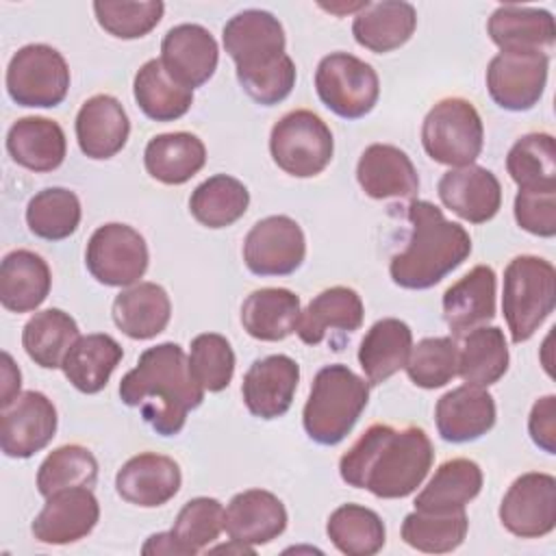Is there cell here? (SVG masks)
I'll return each mask as SVG.
<instances>
[{
	"label": "cell",
	"instance_id": "1",
	"mask_svg": "<svg viewBox=\"0 0 556 556\" xmlns=\"http://www.w3.org/2000/svg\"><path fill=\"white\" fill-rule=\"evenodd\" d=\"M434 460L424 428L389 424L369 426L341 456V480L382 500H400L417 491Z\"/></svg>",
	"mask_w": 556,
	"mask_h": 556
},
{
	"label": "cell",
	"instance_id": "2",
	"mask_svg": "<svg viewBox=\"0 0 556 556\" xmlns=\"http://www.w3.org/2000/svg\"><path fill=\"white\" fill-rule=\"evenodd\" d=\"M119 397L139 408L156 434L174 437L185 428L187 413L202 404L204 389L193 380L185 350L165 341L141 352L119 382Z\"/></svg>",
	"mask_w": 556,
	"mask_h": 556
},
{
	"label": "cell",
	"instance_id": "3",
	"mask_svg": "<svg viewBox=\"0 0 556 556\" xmlns=\"http://www.w3.org/2000/svg\"><path fill=\"white\" fill-rule=\"evenodd\" d=\"M406 217L410 237L404 250L393 254L389 276L402 289H430L471 254V237L428 200H413Z\"/></svg>",
	"mask_w": 556,
	"mask_h": 556
},
{
	"label": "cell",
	"instance_id": "4",
	"mask_svg": "<svg viewBox=\"0 0 556 556\" xmlns=\"http://www.w3.org/2000/svg\"><path fill=\"white\" fill-rule=\"evenodd\" d=\"M369 402V382L348 365L321 367L311 384L302 410L306 434L319 445L341 443L358 421Z\"/></svg>",
	"mask_w": 556,
	"mask_h": 556
},
{
	"label": "cell",
	"instance_id": "5",
	"mask_svg": "<svg viewBox=\"0 0 556 556\" xmlns=\"http://www.w3.org/2000/svg\"><path fill=\"white\" fill-rule=\"evenodd\" d=\"M556 306V269L534 254L515 256L504 269L502 313L513 343L528 341Z\"/></svg>",
	"mask_w": 556,
	"mask_h": 556
},
{
	"label": "cell",
	"instance_id": "6",
	"mask_svg": "<svg viewBox=\"0 0 556 556\" xmlns=\"http://www.w3.org/2000/svg\"><path fill=\"white\" fill-rule=\"evenodd\" d=\"M421 143L426 154L441 165H473L484 143L482 117L469 100L443 98L424 117Z\"/></svg>",
	"mask_w": 556,
	"mask_h": 556
},
{
	"label": "cell",
	"instance_id": "7",
	"mask_svg": "<svg viewBox=\"0 0 556 556\" xmlns=\"http://www.w3.org/2000/svg\"><path fill=\"white\" fill-rule=\"evenodd\" d=\"M274 163L289 176L311 178L332 161L334 139L328 124L308 109L285 113L269 132Z\"/></svg>",
	"mask_w": 556,
	"mask_h": 556
},
{
	"label": "cell",
	"instance_id": "8",
	"mask_svg": "<svg viewBox=\"0 0 556 556\" xmlns=\"http://www.w3.org/2000/svg\"><path fill=\"white\" fill-rule=\"evenodd\" d=\"M70 67L65 56L46 43L20 48L7 67V91L20 106L50 109L65 100Z\"/></svg>",
	"mask_w": 556,
	"mask_h": 556
},
{
	"label": "cell",
	"instance_id": "9",
	"mask_svg": "<svg viewBox=\"0 0 556 556\" xmlns=\"http://www.w3.org/2000/svg\"><path fill=\"white\" fill-rule=\"evenodd\" d=\"M315 89L326 109L345 119L365 117L378 102L376 70L350 52L326 54L315 70Z\"/></svg>",
	"mask_w": 556,
	"mask_h": 556
},
{
	"label": "cell",
	"instance_id": "10",
	"mask_svg": "<svg viewBox=\"0 0 556 556\" xmlns=\"http://www.w3.org/2000/svg\"><path fill=\"white\" fill-rule=\"evenodd\" d=\"M222 41L235 61L237 80L267 72L287 56L282 24L263 9H245L232 15L224 24Z\"/></svg>",
	"mask_w": 556,
	"mask_h": 556
},
{
	"label": "cell",
	"instance_id": "11",
	"mask_svg": "<svg viewBox=\"0 0 556 556\" xmlns=\"http://www.w3.org/2000/svg\"><path fill=\"white\" fill-rule=\"evenodd\" d=\"M146 239L128 224H104L93 230L85 250L89 274L106 287H130L148 269Z\"/></svg>",
	"mask_w": 556,
	"mask_h": 556
},
{
	"label": "cell",
	"instance_id": "12",
	"mask_svg": "<svg viewBox=\"0 0 556 556\" xmlns=\"http://www.w3.org/2000/svg\"><path fill=\"white\" fill-rule=\"evenodd\" d=\"M502 526L519 539H541L556 528V478L543 471L521 473L500 504Z\"/></svg>",
	"mask_w": 556,
	"mask_h": 556
},
{
	"label": "cell",
	"instance_id": "13",
	"mask_svg": "<svg viewBox=\"0 0 556 556\" xmlns=\"http://www.w3.org/2000/svg\"><path fill=\"white\" fill-rule=\"evenodd\" d=\"M306 256L300 224L287 215L258 219L243 239L245 267L256 276H289Z\"/></svg>",
	"mask_w": 556,
	"mask_h": 556
},
{
	"label": "cell",
	"instance_id": "14",
	"mask_svg": "<svg viewBox=\"0 0 556 556\" xmlns=\"http://www.w3.org/2000/svg\"><path fill=\"white\" fill-rule=\"evenodd\" d=\"M547 70L543 52H500L486 67L489 96L504 111H530L545 91Z\"/></svg>",
	"mask_w": 556,
	"mask_h": 556
},
{
	"label": "cell",
	"instance_id": "15",
	"mask_svg": "<svg viewBox=\"0 0 556 556\" xmlns=\"http://www.w3.org/2000/svg\"><path fill=\"white\" fill-rule=\"evenodd\" d=\"M56 408L41 391H24L0 413V447L9 458H30L56 432Z\"/></svg>",
	"mask_w": 556,
	"mask_h": 556
},
{
	"label": "cell",
	"instance_id": "16",
	"mask_svg": "<svg viewBox=\"0 0 556 556\" xmlns=\"http://www.w3.org/2000/svg\"><path fill=\"white\" fill-rule=\"evenodd\" d=\"M100 519V504L89 486H72L46 497L30 532L39 543L67 545L85 539Z\"/></svg>",
	"mask_w": 556,
	"mask_h": 556
},
{
	"label": "cell",
	"instance_id": "17",
	"mask_svg": "<svg viewBox=\"0 0 556 556\" xmlns=\"http://www.w3.org/2000/svg\"><path fill=\"white\" fill-rule=\"evenodd\" d=\"M298 382L300 365L291 356L269 354L256 358L243 376V404L258 419H278L291 408Z\"/></svg>",
	"mask_w": 556,
	"mask_h": 556
},
{
	"label": "cell",
	"instance_id": "18",
	"mask_svg": "<svg viewBox=\"0 0 556 556\" xmlns=\"http://www.w3.org/2000/svg\"><path fill=\"white\" fill-rule=\"evenodd\" d=\"M219 48L215 37L200 24H178L161 41L165 72L187 89L204 85L217 70Z\"/></svg>",
	"mask_w": 556,
	"mask_h": 556
},
{
	"label": "cell",
	"instance_id": "19",
	"mask_svg": "<svg viewBox=\"0 0 556 556\" xmlns=\"http://www.w3.org/2000/svg\"><path fill=\"white\" fill-rule=\"evenodd\" d=\"M437 193L445 208L469 224L493 219L502 206V185L497 176L480 165L447 169L439 178Z\"/></svg>",
	"mask_w": 556,
	"mask_h": 556
},
{
	"label": "cell",
	"instance_id": "20",
	"mask_svg": "<svg viewBox=\"0 0 556 556\" xmlns=\"http://www.w3.org/2000/svg\"><path fill=\"white\" fill-rule=\"evenodd\" d=\"M180 484L182 476L178 463L156 452H141L128 458L115 476L117 495L141 508L167 504L178 493Z\"/></svg>",
	"mask_w": 556,
	"mask_h": 556
},
{
	"label": "cell",
	"instance_id": "21",
	"mask_svg": "<svg viewBox=\"0 0 556 556\" xmlns=\"http://www.w3.org/2000/svg\"><path fill=\"white\" fill-rule=\"evenodd\" d=\"M434 421L443 441H476L495 426V400L482 387H456L439 397Z\"/></svg>",
	"mask_w": 556,
	"mask_h": 556
},
{
	"label": "cell",
	"instance_id": "22",
	"mask_svg": "<svg viewBox=\"0 0 556 556\" xmlns=\"http://www.w3.org/2000/svg\"><path fill=\"white\" fill-rule=\"evenodd\" d=\"M287 528L285 504L265 489H248L237 493L224 517V530L232 541L250 547L278 539Z\"/></svg>",
	"mask_w": 556,
	"mask_h": 556
},
{
	"label": "cell",
	"instance_id": "23",
	"mask_svg": "<svg viewBox=\"0 0 556 556\" xmlns=\"http://www.w3.org/2000/svg\"><path fill=\"white\" fill-rule=\"evenodd\" d=\"M130 135V122L122 102L109 93L91 96L76 115V141L85 156L104 161L122 152Z\"/></svg>",
	"mask_w": 556,
	"mask_h": 556
},
{
	"label": "cell",
	"instance_id": "24",
	"mask_svg": "<svg viewBox=\"0 0 556 556\" xmlns=\"http://www.w3.org/2000/svg\"><path fill=\"white\" fill-rule=\"evenodd\" d=\"M356 180L374 200L415 198L419 191V176L410 156L391 143H371L363 150Z\"/></svg>",
	"mask_w": 556,
	"mask_h": 556
},
{
	"label": "cell",
	"instance_id": "25",
	"mask_svg": "<svg viewBox=\"0 0 556 556\" xmlns=\"http://www.w3.org/2000/svg\"><path fill=\"white\" fill-rule=\"evenodd\" d=\"M486 33L502 52H543L554 48L556 28L547 9L502 4L489 22Z\"/></svg>",
	"mask_w": 556,
	"mask_h": 556
},
{
	"label": "cell",
	"instance_id": "26",
	"mask_svg": "<svg viewBox=\"0 0 556 556\" xmlns=\"http://www.w3.org/2000/svg\"><path fill=\"white\" fill-rule=\"evenodd\" d=\"M495 271L476 265L443 293V319L460 337L495 317Z\"/></svg>",
	"mask_w": 556,
	"mask_h": 556
},
{
	"label": "cell",
	"instance_id": "27",
	"mask_svg": "<svg viewBox=\"0 0 556 556\" xmlns=\"http://www.w3.org/2000/svg\"><path fill=\"white\" fill-rule=\"evenodd\" d=\"M417 28V11L410 2L382 0L367 2L354 15L352 35L358 46L384 54L404 46Z\"/></svg>",
	"mask_w": 556,
	"mask_h": 556
},
{
	"label": "cell",
	"instance_id": "28",
	"mask_svg": "<svg viewBox=\"0 0 556 556\" xmlns=\"http://www.w3.org/2000/svg\"><path fill=\"white\" fill-rule=\"evenodd\" d=\"M7 152L30 172H52L65 161V132L54 119L20 117L7 132Z\"/></svg>",
	"mask_w": 556,
	"mask_h": 556
},
{
	"label": "cell",
	"instance_id": "29",
	"mask_svg": "<svg viewBox=\"0 0 556 556\" xmlns=\"http://www.w3.org/2000/svg\"><path fill=\"white\" fill-rule=\"evenodd\" d=\"M365 306L361 295L350 287H330L317 293L300 313L298 337L306 345H319L330 330L354 332L361 328Z\"/></svg>",
	"mask_w": 556,
	"mask_h": 556
},
{
	"label": "cell",
	"instance_id": "30",
	"mask_svg": "<svg viewBox=\"0 0 556 556\" xmlns=\"http://www.w3.org/2000/svg\"><path fill=\"white\" fill-rule=\"evenodd\" d=\"M52 287L48 263L30 250H13L0 263V304L11 313H30Z\"/></svg>",
	"mask_w": 556,
	"mask_h": 556
},
{
	"label": "cell",
	"instance_id": "31",
	"mask_svg": "<svg viewBox=\"0 0 556 556\" xmlns=\"http://www.w3.org/2000/svg\"><path fill=\"white\" fill-rule=\"evenodd\" d=\"M113 321L130 339L146 341L161 334L172 317L167 291L156 282H137L113 300Z\"/></svg>",
	"mask_w": 556,
	"mask_h": 556
},
{
	"label": "cell",
	"instance_id": "32",
	"mask_svg": "<svg viewBox=\"0 0 556 556\" xmlns=\"http://www.w3.org/2000/svg\"><path fill=\"white\" fill-rule=\"evenodd\" d=\"M413 350V330L397 317L378 319L361 339L358 363L369 384H382L404 369Z\"/></svg>",
	"mask_w": 556,
	"mask_h": 556
},
{
	"label": "cell",
	"instance_id": "33",
	"mask_svg": "<svg viewBox=\"0 0 556 556\" xmlns=\"http://www.w3.org/2000/svg\"><path fill=\"white\" fill-rule=\"evenodd\" d=\"M300 298L282 287L252 291L241 306L243 330L258 341H282L295 332L300 321Z\"/></svg>",
	"mask_w": 556,
	"mask_h": 556
},
{
	"label": "cell",
	"instance_id": "34",
	"mask_svg": "<svg viewBox=\"0 0 556 556\" xmlns=\"http://www.w3.org/2000/svg\"><path fill=\"white\" fill-rule=\"evenodd\" d=\"M482 469L469 458H450L415 497V510L452 513L463 510L482 491Z\"/></svg>",
	"mask_w": 556,
	"mask_h": 556
},
{
	"label": "cell",
	"instance_id": "35",
	"mask_svg": "<svg viewBox=\"0 0 556 556\" xmlns=\"http://www.w3.org/2000/svg\"><path fill=\"white\" fill-rule=\"evenodd\" d=\"M206 163V148L191 132H163L148 141L143 150L146 172L163 185L191 180Z\"/></svg>",
	"mask_w": 556,
	"mask_h": 556
},
{
	"label": "cell",
	"instance_id": "36",
	"mask_svg": "<svg viewBox=\"0 0 556 556\" xmlns=\"http://www.w3.org/2000/svg\"><path fill=\"white\" fill-rule=\"evenodd\" d=\"M124 356L122 345L104 332L78 337L61 369L74 389L93 395L102 391Z\"/></svg>",
	"mask_w": 556,
	"mask_h": 556
},
{
	"label": "cell",
	"instance_id": "37",
	"mask_svg": "<svg viewBox=\"0 0 556 556\" xmlns=\"http://www.w3.org/2000/svg\"><path fill=\"white\" fill-rule=\"evenodd\" d=\"M510 354L504 330L497 326H478L469 330L458 348V376L471 387H491L508 369Z\"/></svg>",
	"mask_w": 556,
	"mask_h": 556
},
{
	"label": "cell",
	"instance_id": "38",
	"mask_svg": "<svg viewBox=\"0 0 556 556\" xmlns=\"http://www.w3.org/2000/svg\"><path fill=\"white\" fill-rule=\"evenodd\" d=\"M132 96L146 117L154 122H174L193 104V89L176 83L161 59L146 61L132 80Z\"/></svg>",
	"mask_w": 556,
	"mask_h": 556
},
{
	"label": "cell",
	"instance_id": "39",
	"mask_svg": "<svg viewBox=\"0 0 556 556\" xmlns=\"http://www.w3.org/2000/svg\"><path fill=\"white\" fill-rule=\"evenodd\" d=\"M78 324L61 308H46L35 313L22 330V345L30 361L43 369L63 365L67 352L78 341Z\"/></svg>",
	"mask_w": 556,
	"mask_h": 556
},
{
	"label": "cell",
	"instance_id": "40",
	"mask_svg": "<svg viewBox=\"0 0 556 556\" xmlns=\"http://www.w3.org/2000/svg\"><path fill=\"white\" fill-rule=\"evenodd\" d=\"M248 204V187L228 174H215L206 178L193 189L189 198V211L193 219L206 228H226L235 224L245 215Z\"/></svg>",
	"mask_w": 556,
	"mask_h": 556
},
{
	"label": "cell",
	"instance_id": "41",
	"mask_svg": "<svg viewBox=\"0 0 556 556\" xmlns=\"http://www.w3.org/2000/svg\"><path fill=\"white\" fill-rule=\"evenodd\" d=\"M326 534L345 556H374L387 541L380 515L361 504H341L334 508L328 517Z\"/></svg>",
	"mask_w": 556,
	"mask_h": 556
},
{
	"label": "cell",
	"instance_id": "42",
	"mask_svg": "<svg viewBox=\"0 0 556 556\" xmlns=\"http://www.w3.org/2000/svg\"><path fill=\"white\" fill-rule=\"evenodd\" d=\"M513 182L523 191H556V141L549 132L519 137L506 156Z\"/></svg>",
	"mask_w": 556,
	"mask_h": 556
},
{
	"label": "cell",
	"instance_id": "43",
	"mask_svg": "<svg viewBox=\"0 0 556 556\" xmlns=\"http://www.w3.org/2000/svg\"><path fill=\"white\" fill-rule=\"evenodd\" d=\"M469 519L465 508L452 513H408L402 521V541L426 554L454 552L467 536Z\"/></svg>",
	"mask_w": 556,
	"mask_h": 556
},
{
	"label": "cell",
	"instance_id": "44",
	"mask_svg": "<svg viewBox=\"0 0 556 556\" xmlns=\"http://www.w3.org/2000/svg\"><path fill=\"white\" fill-rule=\"evenodd\" d=\"M80 200L65 187L37 191L26 206L28 230L46 241H61L76 232L80 224Z\"/></svg>",
	"mask_w": 556,
	"mask_h": 556
},
{
	"label": "cell",
	"instance_id": "45",
	"mask_svg": "<svg viewBox=\"0 0 556 556\" xmlns=\"http://www.w3.org/2000/svg\"><path fill=\"white\" fill-rule=\"evenodd\" d=\"M98 480V460L91 450L70 443L52 450L37 471V491L48 497L72 486H93Z\"/></svg>",
	"mask_w": 556,
	"mask_h": 556
},
{
	"label": "cell",
	"instance_id": "46",
	"mask_svg": "<svg viewBox=\"0 0 556 556\" xmlns=\"http://www.w3.org/2000/svg\"><path fill=\"white\" fill-rule=\"evenodd\" d=\"M404 369L415 387H445L458 376V345L452 337H426L413 345Z\"/></svg>",
	"mask_w": 556,
	"mask_h": 556
},
{
	"label": "cell",
	"instance_id": "47",
	"mask_svg": "<svg viewBox=\"0 0 556 556\" xmlns=\"http://www.w3.org/2000/svg\"><path fill=\"white\" fill-rule=\"evenodd\" d=\"M226 510L215 497H193L176 515L172 534L187 556L200 554L224 532Z\"/></svg>",
	"mask_w": 556,
	"mask_h": 556
},
{
	"label": "cell",
	"instance_id": "48",
	"mask_svg": "<svg viewBox=\"0 0 556 556\" xmlns=\"http://www.w3.org/2000/svg\"><path fill=\"white\" fill-rule=\"evenodd\" d=\"M189 371L193 380L211 393L224 391L235 374V352L226 337L217 332H202L191 339Z\"/></svg>",
	"mask_w": 556,
	"mask_h": 556
},
{
	"label": "cell",
	"instance_id": "49",
	"mask_svg": "<svg viewBox=\"0 0 556 556\" xmlns=\"http://www.w3.org/2000/svg\"><path fill=\"white\" fill-rule=\"evenodd\" d=\"M165 4L161 0L146 2H93L98 24L117 39L146 37L163 17Z\"/></svg>",
	"mask_w": 556,
	"mask_h": 556
},
{
	"label": "cell",
	"instance_id": "50",
	"mask_svg": "<svg viewBox=\"0 0 556 556\" xmlns=\"http://www.w3.org/2000/svg\"><path fill=\"white\" fill-rule=\"evenodd\" d=\"M515 219L519 228L536 237L556 235V191H523L515 195Z\"/></svg>",
	"mask_w": 556,
	"mask_h": 556
},
{
	"label": "cell",
	"instance_id": "51",
	"mask_svg": "<svg viewBox=\"0 0 556 556\" xmlns=\"http://www.w3.org/2000/svg\"><path fill=\"white\" fill-rule=\"evenodd\" d=\"M239 85L256 104L274 106L291 93L295 85V63L287 54L276 67L261 72L256 76L239 78Z\"/></svg>",
	"mask_w": 556,
	"mask_h": 556
},
{
	"label": "cell",
	"instance_id": "52",
	"mask_svg": "<svg viewBox=\"0 0 556 556\" xmlns=\"http://www.w3.org/2000/svg\"><path fill=\"white\" fill-rule=\"evenodd\" d=\"M528 432L536 447L556 454V395H543L532 404Z\"/></svg>",
	"mask_w": 556,
	"mask_h": 556
},
{
	"label": "cell",
	"instance_id": "53",
	"mask_svg": "<svg viewBox=\"0 0 556 556\" xmlns=\"http://www.w3.org/2000/svg\"><path fill=\"white\" fill-rule=\"evenodd\" d=\"M20 384H22V374L15 367L13 358L9 352H2V395H0V408H7L9 404L15 402L20 395Z\"/></svg>",
	"mask_w": 556,
	"mask_h": 556
},
{
	"label": "cell",
	"instance_id": "54",
	"mask_svg": "<svg viewBox=\"0 0 556 556\" xmlns=\"http://www.w3.org/2000/svg\"><path fill=\"white\" fill-rule=\"evenodd\" d=\"M141 554H167V556H187L182 545L176 541V536L169 532H159V534H152L148 536V541L143 543L141 547Z\"/></svg>",
	"mask_w": 556,
	"mask_h": 556
}]
</instances>
